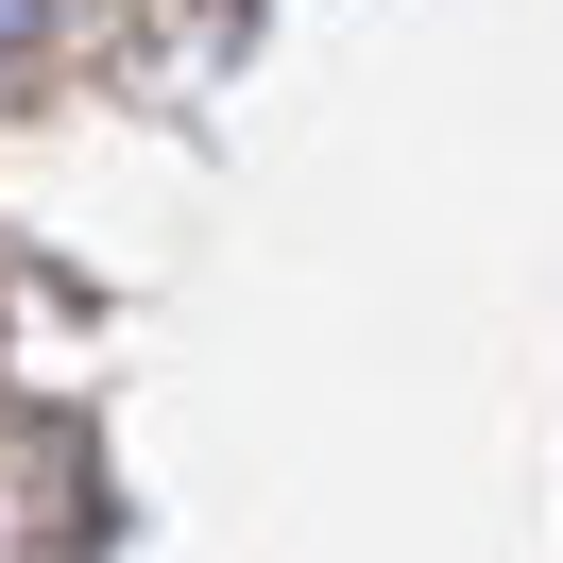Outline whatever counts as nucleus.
Segmentation results:
<instances>
[{
  "label": "nucleus",
  "instance_id": "nucleus-1",
  "mask_svg": "<svg viewBox=\"0 0 563 563\" xmlns=\"http://www.w3.org/2000/svg\"><path fill=\"white\" fill-rule=\"evenodd\" d=\"M35 18H52V0H0V52H18V35H35Z\"/></svg>",
  "mask_w": 563,
  "mask_h": 563
}]
</instances>
